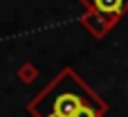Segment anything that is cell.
<instances>
[{
  "label": "cell",
  "mask_w": 128,
  "mask_h": 117,
  "mask_svg": "<svg viewBox=\"0 0 128 117\" xmlns=\"http://www.w3.org/2000/svg\"><path fill=\"white\" fill-rule=\"evenodd\" d=\"M88 104L97 106V99L86 90L72 70H65L32 99L27 110L32 117H74V113Z\"/></svg>",
  "instance_id": "1"
},
{
  "label": "cell",
  "mask_w": 128,
  "mask_h": 117,
  "mask_svg": "<svg viewBox=\"0 0 128 117\" xmlns=\"http://www.w3.org/2000/svg\"><path fill=\"white\" fill-rule=\"evenodd\" d=\"M88 2L97 14L101 16H119L124 9H126V2L128 0H83Z\"/></svg>",
  "instance_id": "2"
},
{
  "label": "cell",
  "mask_w": 128,
  "mask_h": 117,
  "mask_svg": "<svg viewBox=\"0 0 128 117\" xmlns=\"http://www.w3.org/2000/svg\"><path fill=\"white\" fill-rule=\"evenodd\" d=\"M74 117H101V113H99V106L88 104V106H83L79 113H74Z\"/></svg>",
  "instance_id": "3"
}]
</instances>
